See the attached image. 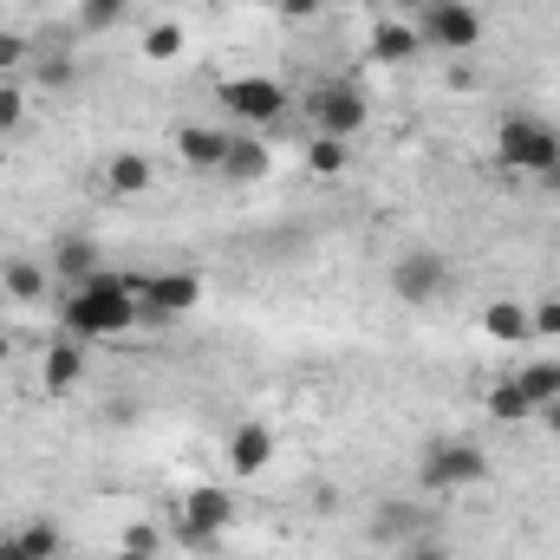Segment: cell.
<instances>
[{"instance_id":"5bb4252c","label":"cell","mask_w":560,"mask_h":560,"mask_svg":"<svg viewBox=\"0 0 560 560\" xmlns=\"http://www.w3.org/2000/svg\"><path fill=\"white\" fill-rule=\"evenodd\" d=\"M268 170H275L268 143L248 138V131H235V143H229V156H222V170H215V176H229V183H261Z\"/></svg>"},{"instance_id":"3957f363","label":"cell","mask_w":560,"mask_h":560,"mask_svg":"<svg viewBox=\"0 0 560 560\" xmlns=\"http://www.w3.org/2000/svg\"><path fill=\"white\" fill-rule=\"evenodd\" d=\"M215 98H222L229 125H242V131H275L287 118V85L268 79V72H235V79L215 85Z\"/></svg>"},{"instance_id":"484cf974","label":"cell","mask_w":560,"mask_h":560,"mask_svg":"<svg viewBox=\"0 0 560 560\" xmlns=\"http://www.w3.org/2000/svg\"><path fill=\"white\" fill-rule=\"evenodd\" d=\"M156 548H163V528L131 522V528H125V548H118V560H156Z\"/></svg>"},{"instance_id":"d6a6232c","label":"cell","mask_w":560,"mask_h":560,"mask_svg":"<svg viewBox=\"0 0 560 560\" xmlns=\"http://www.w3.org/2000/svg\"><path fill=\"white\" fill-rule=\"evenodd\" d=\"M7 359H13V332L0 326V365H7Z\"/></svg>"},{"instance_id":"836d02e7","label":"cell","mask_w":560,"mask_h":560,"mask_svg":"<svg viewBox=\"0 0 560 560\" xmlns=\"http://www.w3.org/2000/svg\"><path fill=\"white\" fill-rule=\"evenodd\" d=\"M541 189H555V196H560V163L548 170V176H541Z\"/></svg>"},{"instance_id":"d4e9b609","label":"cell","mask_w":560,"mask_h":560,"mask_svg":"<svg viewBox=\"0 0 560 560\" xmlns=\"http://www.w3.org/2000/svg\"><path fill=\"white\" fill-rule=\"evenodd\" d=\"M26 79H39V85H52V92H66L72 79H79V66L66 59V52H33V72Z\"/></svg>"},{"instance_id":"cb8c5ba5","label":"cell","mask_w":560,"mask_h":560,"mask_svg":"<svg viewBox=\"0 0 560 560\" xmlns=\"http://www.w3.org/2000/svg\"><path fill=\"white\" fill-rule=\"evenodd\" d=\"M143 59H183V20H156L150 33H143Z\"/></svg>"},{"instance_id":"f546056e","label":"cell","mask_w":560,"mask_h":560,"mask_svg":"<svg viewBox=\"0 0 560 560\" xmlns=\"http://www.w3.org/2000/svg\"><path fill=\"white\" fill-rule=\"evenodd\" d=\"M398 560H456L450 555V541H436V535H418V541H405Z\"/></svg>"},{"instance_id":"44dd1931","label":"cell","mask_w":560,"mask_h":560,"mask_svg":"<svg viewBox=\"0 0 560 560\" xmlns=\"http://www.w3.org/2000/svg\"><path fill=\"white\" fill-rule=\"evenodd\" d=\"M26 72H33V39L20 33V26H0V85H26Z\"/></svg>"},{"instance_id":"83f0119b","label":"cell","mask_w":560,"mask_h":560,"mask_svg":"<svg viewBox=\"0 0 560 560\" xmlns=\"http://www.w3.org/2000/svg\"><path fill=\"white\" fill-rule=\"evenodd\" d=\"M170 541H176V548H189V555H215V541H222V535H202V528H189L183 515H170Z\"/></svg>"},{"instance_id":"7402d4cb","label":"cell","mask_w":560,"mask_h":560,"mask_svg":"<svg viewBox=\"0 0 560 560\" xmlns=\"http://www.w3.org/2000/svg\"><path fill=\"white\" fill-rule=\"evenodd\" d=\"M118 20H131V0H79L72 7V26L79 33H112Z\"/></svg>"},{"instance_id":"30bf717a","label":"cell","mask_w":560,"mask_h":560,"mask_svg":"<svg viewBox=\"0 0 560 560\" xmlns=\"http://www.w3.org/2000/svg\"><path fill=\"white\" fill-rule=\"evenodd\" d=\"M170 138H176V156H183L189 170H209V176H215L222 156H229V143H235V131H229V125H176Z\"/></svg>"},{"instance_id":"d6986e66","label":"cell","mask_w":560,"mask_h":560,"mask_svg":"<svg viewBox=\"0 0 560 560\" xmlns=\"http://www.w3.org/2000/svg\"><path fill=\"white\" fill-rule=\"evenodd\" d=\"M482 405H489V418H495V423H528V418H535V405H528V392L515 385V372H509V378H495V385L482 392Z\"/></svg>"},{"instance_id":"ba28073f","label":"cell","mask_w":560,"mask_h":560,"mask_svg":"<svg viewBox=\"0 0 560 560\" xmlns=\"http://www.w3.org/2000/svg\"><path fill=\"white\" fill-rule=\"evenodd\" d=\"M176 515H183L189 528H202V535H229L235 515H242V502H235V489H222V482H189L183 502H176Z\"/></svg>"},{"instance_id":"603a6c76","label":"cell","mask_w":560,"mask_h":560,"mask_svg":"<svg viewBox=\"0 0 560 560\" xmlns=\"http://www.w3.org/2000/svg\"><path fill=\"white\" fill-rule=\"evenodd\" d=\"M346 163H352L346 138H306V170L313 176H346Z\"/></svg>"},{"instance_id":"52a82bcc","label":"cell","mask_w":560,"mask_h":560,"mask_svg":"<svg viewBox=\"0 0 560 560\" xmlns=\"http://www.w3.org/2000/svg\"><path fill=\"white\" fill-rule=\"evenodd\" d=\"M222 456H229V476L235 482H255V476H268L280 456V436L268 423H235L229 436H222Z\"/></svg>"},{"instance_id":"4316f807","label":"cell","mask_w":560,"mask_h":560,"mask_svg":"<svg viewBox=\"0 0 560 560\" xmlns=\"http://www.w3.org/2000/svg\"><path fill=\"white\" fill-rule=\"evenodd\" d=\"M20 118H26V85L13 79V85H0V138H13Z\"/></svg>"},{"instance_id":"6da1fadb","label":"cell","mask_w":560,"mask_h":560,"mask_svg":"<svg viewBox=\"0 0 560 560\" xmlns=\"http://www.w3.org/2000/svg\"><path fill=\"white\" fill-rule=\"evenodd\" d=\"M489 482V450L469 443V436H430L418 456V489L430 495H463V489H482Z\"/></svg>"},{"instance_id":"4fadbf2b","label":"cell","mask_w":560,"mask_h":560,"mask_svg":"<svg viewBox=\"0 0 560 560\" xmlns=\"http://www.w3.org/2000/svg\"><path fill=\"white\" fill-rule=\"evenodd\" d=\"M418 52H423V39H418L411 20H378V26H372V59H378V66H411Z\"/></svg>"},{"instance_id":"9c48e42d","label":"cell","mask_w":560,"mask_h":560,"mask_svg":"<svg viewBox=\"0 0 560 560\" xmlns=\"http://www.w3.org/2000/svg\"><path fill=\"white\" fill-rule=\"evenodd\" d=\"M196 300H202V275L196 268H163V275H150V287H143V319H176Z\"/></svg>"},{"instance_id":"8fae6325","label":"cell","mask_w":560,"mask_h":560,"mask_svg":"<svg viewBox=\"0 0 560 560\" xmlns=\"http://www.w3.org/2000/svg\"><path fill=\"white\" fill-rule=\"evenodd\" d=\"M79 378H85V346H79V339H52V346H46V365H39V385H46L52 398H66Z\"/></svg>"},{"instance_id":"5b68a950","label":"cell","mask_w":560,"mask_h":560,"mask_svg":"<svg viewBox=\"0 0 560 560\" xmlns=\"http://www.w3.org/2000/svg\"><path fill=\"white\" fill-rule=\"evenodd\" d=\"M365 118H372V105H365V92L352 85V79H326L313 98H306V125H313V138H359L365 131Z\"/></svg>"},{"instance_id":"7c38bea8","label":"cell","mask_w":560,"mask_h":560,"mask_svg":"<svg viewBox=\"0 0 560 560\" xmlns=\"http://www.w3.org/2000/svg\"><path fill=\"white\" fill-rule=\"evenodd\" d=\"M98 268H105V255H98L92 235H59V248H52V280L79 287V280H92Z\"/></svg>"},{"instance_id":"ac0fdd59","label":"cell","mask_w":560,"mask_h":560,"mask_svg":"<svg viewBox=\"0 0 560 560\" xmlns=\"http://www.w3.org/2000/svg\"><path fill=\"white\" fill-rule=\"evenodd\" d=\"M46 287H52V268H39V261H7L0 268V293L7 300H26L33 306V300H46Z\"/></svg>"},{"instance_id":"7a4b0ae2","label":"cell","mask_w":560,"mask_h":560,"mask_svg":"<svg viewBox=\"0 0 560 560\" xmlns=\"http://www.w3.org/2000/svg\"><path fill=\"white\" fill-rule=\"evenodd\" d=\"M495 163L515 170V176H548L560 163V131L535 112H509L495 125Z\"/></svg>"},{"instance_id":"e575fe53","label":"cell","mask_w":560,"mask_h":560,"mask_svg":"<svg viewBox=\"0 0 560 560\" xmlns=\"http://www.w3.org/2000/svg\"><path fill=\"white\" fill-rule=\"evenodd\" d=\"M0 300H7V293H0Z\"/></svg>"},{"instance_id":"e0dca14e","label":"cell","mask_w":560,"mask_h":560,"mask_svg":"<svg viewBox=\"0 0 560 560\" xmlns=\"http://www.w3.org/2000/svg\"><path fill=\"white\" fill-rule=\"evenodd\" d=\"M150 183H156V170H150V156H138V150H118L105 163V189L112 196H143Z\"/></svg>"},{"instance_id":"277c9868","label":"cell","mask_w":560,"mask_h":560,"mask_svg":"<svg viewBox=\"0 0 560 560\" xmlns=\"http://www.w3.org/2000/svg\"><path fill=\"white\" fill-rule=\"evenodd\" d=\"M411 26H418L423 52H476L482 33H489L482 7H469V0H423Z\"/></svg>"},{"instance_id":"ffe728a7","label":"cell","mask_w":560,"mask_h":560,"mask_svg":"<svg viewBox=\"0 0 560 560\" xmlns=\"http://www.w3.org/2000/svg\"><path fill=\"white\" fill-rule=\"evenodd\" d=\"M515 385L528 392V405L541 411V405H555L560 398V359H535V365H522L515 372Z\"/></svg>"},{"instance_id":"2e32d148","label":"cell","mask_w":560,"mask_h":560,"mask_svg":"<svg viewBox=\"0 0 560 560\" xmlns=\"http://www.w3.org/2000/svg\"><path fill=\"white\" fill-rule=\"evenodd\" d=\"M482 332H489L495 346H522V339H535L522 300H489V306H482Z\"/></svg>"},{"instance_id":"4dcf8cb0","label":"cell","mask_w":560,"mask_h":560,"mask_svg":"<svg viewBox=\"0 0 560 560\" xmlns=\"http://www.w3.org/2000/svg\"><path fill=\"white\" fill-rule=\"evenodd\" d=\"M275 7H280V20H313L326 0H275Z\"/></svg>"},{"instance_id":"d590c367","label":"cell","mask_w":560,"mask_h":560,"mask_svg":"<svg viewBox=\"0 0 560 560\" xmlns=\"http://www.w3.org/2000/svg\"><path fill=\"white\" fill-rule=\"evenodd\" d=\"M418 7H423V0H418Z\"/></svg>"},{"instance_id":"f1b7e54d","label":"cell","mask_w":560,"mask_h":560,"mask_svg":"<svg viewBox=\"0 0 560 560\" xmlns=\"http://www.w3.org/2000/svg\"><path fill=\"white\" fill-rule=\"evenodd\" d=\"M528 326H535V339H560V300H535Z\"/></svg>"},{"instance_id":"1f68e13d","label":"cell","mask_w":560,"mask_h":560,"mask_svg":"<svg viewBox=\"0 0 560 560\" xmlns=\"http://www.w3.org/2000/svg\"><path fill=\"white\" fill-rule=\"evenodd\" d=\"M535 423H541L548 436H560V398H555V405H541V411H535Z\"/></svg>"},{"instance_id":"8992f818","label":"cell","mask_w":560,"mask_h":560,"mask_svg":"<svg viewBox=\"0 0 560 560\" xmlns=\"http://www.w3.org/2000/svg\"><path fill=\"white\" fill-rule=\"evenodd\" d=\"M385 287H392V300H405V306H436V300L450 293V261H443L436 248H405V255L385 268Z\"/></svg>"},{"instance_id":"9a60e30c","label":"cell","mask_w":560,"mask_h":560,"mask_svg":"<svg viewBox=\"0 0 560 560\" xmlns=\"http://www.w3.org/2000/svg\"><path fill=\"white\" fill-rule=\"evenodd\" d=\"M372 535H378V541H392V548H405V541L430 535V522H423L418 502H378V515H372Z\"/></svg>"}]
</instances>
